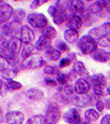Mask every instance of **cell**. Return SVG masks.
<instances>
[{
    "label": "cell",
    "instance_id": "cell-1",
    "mask_svg": "<svg viewBox=\"0 0 110 124\" xmlns=\"http://www.w3.org/2000/svg\"><path fill=\"white\" fill-rule=\"evenodd\" d=\"M77 47L79 51L84 55H91L94 50L98 48V41L92 36L83 35L79 37V41L77 42Z\"/></svg>",
    "mask_w": 110,
    "mask_h": 124
},
{
    "label": "cell",
    "instance_id": "cell-2",
    "mask_svg": "<svg viewBox=\"0 0 110 124\" xmlns=\"http://www.w3.org/2000/svg\"><path fill=\"white\" fill-rule=\"evenodd\" d=\"M90 10L100 18L106 17L110 14V0H96L90 6Z\"/></svg>",
    "mask_w": 110,
    "mask_h": 124
},
{
    "label": "cell",
    "instance_id": "cell-3",
    "mask_svg": "<svg viewBox=\"0 0 110 124\" xmlns=\"http://www.w3.org/2000/svg\"><path fill=\"white\" fill-rule=\"evenodd\" d=\"M48 14L52 17V21L55 25H61L65 22H67V10L61 8L59 6L55 5H51L47 9Z\"/></svg>",
    "mask_w": 110,
    "mask_h": 124
},
{
    "label": "cell",
    "instance_id": "cell-4",
    "mask_svg": "<svg viewBox=\"0 0 110 124\" xmlns=\"http://www.w3.org/2000/svg\"><path fill=\"white\" fill-rule=\"evenodd\" d=\"M46 64L45 60L43 59L41 55H37V54H32L31 56L24 59L20 65L23 69L26 70H32V69H38L43 67Z\"/></svg>",
    "mask_w": 110,
    "mask_h": 124
},
{
    "label": "cell",
    "instance_id": "cell-5",
    "mask_svg": "<svg viewBox=\"0 0 110 124\" xmlns=\"http://www.w3.org/2000/svg\"><path fill=\"white\" fill-rule=\"evenodd\" d=\"M27 22L31 27L36 29H43L48 24V19L43 13L31 12L27 15Z\"/></svg>",
    "mask_w": 110,
    "mask_h": 124
},
{
    "label": "cell",
    "instance_id": "cell-6",
    "mask_svg": "<svg viewBox=\"0 0 110 124\" xmlns=\"http://www.w3.org/2000/svg\"><path fill=\"white\" fill-rule=\"evenodd\" d=\"M44 117L46 118L47 123H57L62 117V112L59 106L56 103L49 104L47 109L45 111V114H44Z\"/></svg>",
    "mask_w": 110,
    "mask_h": 124
},
{
    "label": "cell",
    "instance_id": "cell-7",
    "mask_svg": "<svg viewBox=\"0 0 110 124\" xmlns=\"http://www.w3.org/2000/svg\"><path fill=\"white\" fill-rule=\"evenodd\" d=\"M25 115L18 110L7 112L4 117V123L6 124H21L24 122Z\"/></svg>",
    "mask_w": 110,
    "mask_h": 124
},
{
    "label": "cell",
    "instance_id": "cell-8",
    "mask_svg": "<svg viewBox=\"0 0 110 124\" xmlns=\"http://www.w3.org/2000/svg\"><path fill=\"white\" fill-rule=\"evenodd\" d=\"M62 118L65 122L69 124H77L81 122V117H80L79 110L74 107L68 108L64 112Z\"/></svg>",
    "mask_w": 110,
    "mask_h": 124
},
{
    "label": "cell",
    "instance_id": "cell-9",
    "mask_svg": "<svg viewBox=\"0 0 110 124\" xmlns=\"http://www.w3.org/2000/svg\"><path fill=\"white\" fill-rule=\"evenodd\" d=\"M90 36H92V37H94L95 39H99L103 37H106L110 35V22H106L103 23L102 25H100L99 27H94L91 29L89 33Z\"/></svg>",
    "mask_w": 110,
    "mask_h": 124
},
{
    "label": "cell",
    "instance_id": "cell-10",
    "mask_svg": "<svg viewBox=\"0 0 110 124\" xmlns=\"http://www.w3.org/2000/svg\"><path fill=\"white\" fill-rule=\"evenodd\" d=\"M91 83L85 78H79L74 82V92L78 94H85L91 91Z\"/></svg>",
    "mask_w": 110,
    "mask_h": 124
},
{
    "label": "cell",
    "instance_id": "cell-11",
    "mask_svg": "<svg viewBox=\"0 0 110 124\" xmlns=\"http://www.w3.org/2000/svg\"><path fill=\"white\" fill-rule=\"evenodd\" d=\"M19 38L23 42V44H31L35 39V35L29 25L24 24L20 28Z\"/></svg>",
    "mask_w": 110,
    "mask_h": 124
},
{
    "label": "cell",
    "instance_id": "cell-12",
    "mask_svg": "<svg viewBox=\"0 0 110 124\" xmlns=\"http://www.w3.org/2000/svg\"><path fill=\"white\" fill-rule=\"evenodd\" d=\"M85 9V4L82 0H70L67 7V11L69 14H77V15H82Z\"/></svg>",
    "mask_w": 110,
    "mask_h": 124
},
{
    "label": "cell",
    "instance_id": "cell-13",
    "mask_svg": "<svg viewBox=\"0 0 110 124\" xmlns=\"http://www.w3.org/2000/svg\"><path fill=\"white\" fill-rule=\"evenodd\" d=\"M13 13H14V9L9 4L1 3V6H0V23H1V24L8 22L12 18Z\"/></svg>",
    "mask_w": 110,
    "mask_h": 124
},
{
    "label": "cell",
    "instance_id": "cell-14",
    "mask_svg": "<svg viewBox=\"0 0 110 124\" xmlns=\"http://www.w3.org/2000/svg\"><path fill=\"white\" fill-rule=\"evenodd\" d=\"M83 24V19L77 14H69L67 19V25L68 28L79 30Z\"/></svg>",
    "mask_w": 110,
    "mask_h": 124
},
{
    "label": "cell",
    "instance_id": "cell-15",
    "mask_svg": "<svg viewBox=\"0 0 110 124\" xmlns=\"http://www.w3.org/2000/svg\"><path fill=\"white\" fill-rule=\"evenodd\" d=\"M91 57L94 61L99 62H107L110 61V51L104 50V49H96L91 54Z\"/></svg>",
    "mask_w": 110,
    "mask_h": 124
},
{
    "label": "cell",
    "instance_id": "cell-16",
    "mask_svg": "<svg viewBox=\"0 0 110 124\" xmlns=\"http://www.w3.org/2000/svg\"><path fill=\"white\" fill-rule=\"evenodd\" d=\"M8 43H9V47H10V50L13 52V54L15 55V57L18 58V54H20L21 50L23 48V42L20 40V38H18L16 37H12L9 38L8 40Z\"/></svg>",
    "mask_w": 110,
    "mask_h": 124
},
{
    "label": "cell",
    "instance_id": "cell-17",
    "mask_svg": "<svg viewBox=\"0 0 110 124\" xmlns=\"http://www.w3.org/2000/svg\"><path fill=\"white\" fill-rule=\"evenodd\" d=\"M73 71L75 72V74L80 78H88L90 77L88 69L86 68L84 62L81 61H75L73 62Z\"/></svg>",
    "mask_w": 110,
    "mask_h": 124
},
{
    "label": "cell",
    "instance_id": "cell-18",
    "mask_svg": "<svg viewBox=\"0 0 110 124\" xmlns=\"http://www.w3.org/2000/svg\"><path fill=\"white\" fill-rule=\"evenodd\" d=\"M52 44V39H50L44 35H41L39 38L37 39L36 43H35V49L39 51H43V50H46L49 47H51Z\"/></svg>",
    "mask_w": 110,
    "mask_h": 124
},
{
    "label": "cell",
    "instance_id": "cell-19",
    "mask_svg": "<svg viewBox=\"0 0 110 124\" xmlns=\"http://www.w3.org/2000/svg\"><path fill=\"white\" fill-rule=\"evenodd\" d=\"M64 38L69 44H77L79 39V30L67 28L64 32Z\"/></svg>",
    "mask_w": 110,
    "mask_h": 124
},
{
    "label": "cell",
    "instance_id": "cell-20",
    "mask_svg": "<svg viewBox=\"0 0 110 124\" xmlns=\"http://www.w3.org/2000/svg\"><path fill=\"white\" fill-rule=\"evenodd\" d=\"M88 79H89V82L91 83L92 87V86H105L106 87V84H107L106 78L102 73H97V74L90 76Z\"/></svg>",
    "mask_w": 110,
    "mask_h": 124
},
{
    "label": "cell",
    "instance_id": "cell-21",
    "mask_svg": "<svg viewBox=\"0 0 110 124\" xmlns=\"http://www.w3.org/2000/svg\"><path fill=\"white\" fill-rule=\"evenodd\" d=\"M26 95L28 97V99L32 101V102H37L40 101L43 98L44 93L41 89H37V88H31L27 91Z\"/></svg>",
    "mask_w": 110,
    "mask_h": 124
},
{
    "label": "cell",
    "instance_id": "cell-22",
    "mask_svg": "<svg viewBox=\"0 0 110 124\" xmlns=\"http://www.w3.org/2000/svg\"><path fill=\"white\" fill-rule=\"evenodd\" d=\"M62 52L58 50L57 48H54V47H49L47 50H45V57L46 59L52 62H56L58 60L61 59Z\"/></svg>",
    "mask_w": 110,
    "mask_h": 124
},
{
    "label": "cell",
    "instance_id": "cell-23",
    "mask_svg": "<svg viewBox=\"0 0 110 124\" xmlns=\"http://www.w3.org/2000/svg\"><path fill=\"white\" fill-rule=\"evenodd\" d=\"M100 112L98 111L97 109L95 108H90L85 110L84 114H83V118L87 122L92 123V122H96L99 118H100Z\"/></svg>",
    "mask_w": 110,
    "mask_h": 124
},
{
    "label": "cell",
    "instance_id": "cell-24",
    "mask_svg": "<svg viewBox=\"0 0 110 124\" xmlns=\"http://www.w3.org/2000/svg\"><path fill=\"white\" fill-rule=\"evenodd\" d=\"M72 101H73V104L75 106H79V107H84L89 104L90 97H89V95H87V93L85 94H78L77 93V95L73 97Z\"/></svg>",
    "mask_w": 110,
    "mask_h": 124
},
{
    "label": "cell",
    "instance_id": "cell-25",
    "mask_svg": "<svg viewBox=\"0 0 110 124\" xmlns=\"http://www.w3.org/2000/svg\"><path fill=\"white\" fill-rule=\"evenodd\" d=\"M34 49H35V46H33L31 44H24L23 48L21 50V52H20L21 58L24 60L26 58L31 56L33 54V52H34Z\"/></svg>",
    "mask_w": 110,
    "mask_h": 124
},
{
    "label": "cell",
    "instance_id": "cell-26",
    "mask_svg": "<svg viewBox=\"0 0 110 124\" xmlns=\"http://www.w3.org/2000/svg\"><path fill=\"white\" fill-rule=\"evenodd\" d=\"M42 34L49 37L50 39H55L57 37V31L55 30V27L51 26V25H46L45 27H43L42 29Z\"/></svg>",
    "mask_w": 110,
    "mask_h": 124
},
{
    "label": "cell",
    "instance_id": "cell-27",
    "mask_svg": "<svg viewBox=\"0 0 110 124\" xmlns=\"http://www.w3.org/2000/svg\"><path fill=\"white\" fill-rule=\"evenodd\" d=\"M26 123L27 124H43V123H47L46 122V118L44 116L39 114V115H34V116H31L30 118L26 120Z\"/></svg>",
    "mask_w": 110,
    "mask_h": 124
},
{
    "label": "cell",
    "instance_id": "cell-28",
    "mask_svg": "<svg viewBox=\"0 0 110 124\" xmlns=\"http://www.w3.org/2000/svg\"><path fill=\"white\" fill-rule=\"evenodd\" d=\"M6 86L8 92H15V91H18L22 88V84L18 81L13 80L11 79H6Z\"/></svg>",
    "mask_w": 110,
    "mask_h": 124
},
{
    "label": "cell",
    "instance_id": "cell-29",
    "mask_svg": "<svg viewBox=\"0 0 110 124\" xmlns=\"http://www.w3.org/2000/svg\"><path fill=\"white\" fill-rule=\"evenodd\" d=\"M55 79L57 80L58 84H59L60 86H62V87H65V86L68 85L69 80H70L68 75L65 74V73H62V72H59L58 74L56 75Z\"/></svg>",
    "mask_w": 110,
    "mask_h": 124
},
{
    "label": "cell",
    "instance_id": "cell-30",
    "mask_svg": "<svg viewBox=\"0 0 110 124\" xmlns=\"http://www.w3.org/2000/svg\"><path fill=\"white\" fill-rule=\"evenodd\" d=\"M59 68V67H58ZM57 67H55L54 65H49V64H45L43 66V73L47 76H56L60 71Z\"/></svg>",
    "mask_w": 110,
    "mask_h": 124
},
{
    "label": "cell",
    "instance_id": "cell-31",
    "mask_svg": "<svg viewBox=\"0 0 110 124\" xmlns=\"http://www.w3.org/2000/svg\"><path fill=\"white\" fill-rule=\"evenodd\" d=\"M13 19H14V23H20L22 22V20L25 17V11L21 8H18L16 10H14L13 13Z\"/></svg>",
    "mask_w": 110,
    "mask_h": 124
},
{
    "label": "cell",
    "instance_id": "cell-32",
    "mask_svg": "<svg viewBox=\"0 0 110 124\" xmlns=\"http://www.w3.org/2000/svg\"><path fill=\"white\" fill-rule=\"evenodd\" d=\"M13 29H14V27H13L12 23H7V22H6L5 23H3L2 31L4 33V35H6V36H10V35H12Z\"/></svg>",
    "mask_w": 110,
    "mask_h": 124
},
{
    "label": "cell",
    "instance_id": "cell-33",
    "mask_svg": "<svg viewBox=\"0 0 110 124\" xmlns=\"http://www.w3.org/2000/svg\"><path fill=\"white\" fill-rule=\"evenodd\" d=\"M50 0H32V2L30 5V8L31 9H37L39 8L40 7H42L43 5L48 3Z\"/></svg>",
    "mask_w": 110,
    "mask_h": 124
},
{
    "label": "cell",
    "instance_id": "cell-34",
    "mask_svg": "<svg viewBox=\"0 0 110 124\" xmlns=\"http://www.w3.org/2000/svg\"><path fill=\"white\" fill-rule=\"evenodd\" d=\"M56 48L60 50L62 53H63V52H67V51L69 50V47H68V45H67V41L65 42V41H63V40H59V41L56 43Z\"/></svg>",
    "mask_w": 110,
    "mask_h": 124
},
{
    "label": "cell",
    "instance_id": "cell-35",
    "mask_svg": "<svg viewBox=\"0 0 110 124\" xmlns=\"http://www.w3.org/2000/svg\"><path fill=\"white\" fill-rule=\"evenodd\" d=\"M72 62V60L69 58V57H65V58H62L61 60L59 61V64H58V67L59 68H66L68 67Z\"/></svg>",
    "mask_w": 110,
    "mask_h": 124
},
{
    "label": "cell",
    "instance_id": "cell-36",
    "mask_svg": "<svg viewBox=\"0 0 110 124\" xmlns=\"http://www.w3.org/2000/svg\"><path fill=\"white\" fill-rule=\"evenodd\" d=\"M97 41H98V45H100L102 47L108 48V47H110V35L109 36H106V37H101V38H99Z\"/></svg>",
    "mask_w": 110,
    "mask_h": 124
},
{
    "label": "cell",
    "instance_id": "cell-37",
    "mask_svg": "<svg viewBox=\"0 0 110 124\" xmlns=\"http://www.w3.org/2000/svg\"><path fill=\"white\" fill-rule=\"evenodd\" d=\"M105 91V86H92V92L97 96H103Z\"/></svg>",
    "mask_w": 110,
    "mask_h": 124
},
{
    "label": "cell",
    "instance_id": "cell-38",
    "mask_svg": "<svg viewBox=\"0 0 110 124\" xmlns=\"http://www.w3.org/2000/svg\"><path fill=\"white\" fill-rule=\"evenodd\" d=\"M95 108H96L100 113L104 111V109L105 108V107H104V101H102V100H98V101H96V103H95Z\"/></svg>",
    "mask_w": 110,
    "mask_h": 124
},
{
    "label": "cell",
    "instance_id": "cell-39",
    "mask_svg": "<svg viewBox=\"0 0 110 124\" xmlns=\"http://www.w3.org/2000/svg\"><path fill=\"white\" fill-rule=\"evenodd\" d=\"M44 82L46 85H48L49 87H56L58 85V82L56 79H53V78H46L44 79Z\"/></svg>",
    "mask_w": 110,
    "mask_h": 124
},
{
    "label": "cell",
    "instance_id": "cell-40",
    "mask_svg": "<svg viewBox=\"0 0 110 124\" xmlns=\"http://www.w3.org/2000/svg\"><path fill=\"white\" fill-rule=\"evenodd\" d=\"M100 123L101 124H110V115L109 114L104 115V117L102 118V119L100 120Z\"/></svg>",
    "mask_w": 110,
    "mask_h": 124
},
{
    "label": "cell",
    "instance_id": "cell-41",
    "mask_svg": "<svg viewBox=\"0 0 110 124\" xmlns=\"http://www.w3.org/2000/svg\"><path fill=\"white\" fill-rule=\"evenodd\" d=\"M104 107H105V109H106V110H110V97L104 98Z\"/></svg>",
    "mask_w": 110,
    "mask_h": 124
},
{
    "label": "cell",
    "instance_id": "cell-42",
    "mask_svg": "<svg viewBox=\"0 0 110 124\" xmlns=\"http://www.w3.org/2000/svg\"><path fill=\"white\" fill-rule=\"evenodd\" d=\"M106 93H107V94H108V95H110V85L106 88Z\"/></svg>",
    "mask_w": 110,
    "mask_h": 124
},
{
    "label": "cell",
    "instance_id": "cell-43",
    "mask_svg": "<svg viewBox=\"0 0 110 124\" xmlns=\"http://www.w3.org/2000/svg\"><path fill=\"white\" fill-rule=\"evenodd\" d=\"M61 1H63V2H66V3H69V1H70V0H61Z\"/></svg>",
    "mask_w": 110,
    "mask_h": 124
},
{
    "label": "cell",
    "instance_id": "cell-44",
    "mask_svg": "<svg viewBox=\"0 0 110 124\" xmlns=\"http://www.w3.org/2000/svg\"><path fill=\"white\" fill-rule=\"evenodd\" d=\"M84 1H86V2H93L94 0H84Z\"/></svg>",
    "mask_w": 110,
    "mask_h": 124
},
{
    "label": "cell",
    "instance_id": "cell-45",
    "mask_svg": "<svg viewBox=\"0 0 110 124\" xmlns=\"http://www.w3.org/2000/svg\"><path fill=\"white\" fill-rule=\"evenodd\" d=\"M15 1H20V0H15Z\"/></svg>",
    "mask_w": 110,
    "mask_h": 124
}]
</instances>
